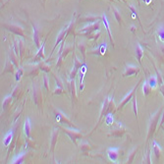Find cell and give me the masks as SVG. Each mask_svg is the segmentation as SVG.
<instances>
[{
	"mask_svg": "<svg viewBox=\"0 0 164 164\" xmlns=\"http://www.w3.org/2000/svg\"><path fill=\"white\" fill-rule=\"evenodd\" d=\"M160 116L161 115V110H157L156 112L154 113V114H152L151 116V119H149V124H148V138H146V141L149 142L151 141V138H152V136H153L154 132H155V129H156L157 127V123L158 121L160 119Z\"/></svg>",
	"mask_w": 164,
	"mask_h": 164,
	"instance_id": "6da1fadb",
	"label": "cell"
},
{
	"mask_svg": "<svg viewBox=\"0 0 164 164\" xmlns=\"http://www.w3.org/2000/svg\"><path fill=\"white\" fill-rule=\"evenodd\" d=\"M55 114H56V120H57V122L61 123V124H66V125L68 127H70V128L77 129V127L68 119L67 116L65 115L63 112H61L60 110H55Z\"/></svg>",
	"mask_w": 164,
	"mask_h": 164,
	"instance_id": "7a4b0ae2",
	"label": "cell"
},
{
	"mask_svg": "<svg viewBox=\"0 0 164 164\" xmlns=\"http://www.w3.org/2000/svg\"><path fill=\"white\" fill-rule=\"evenodd\" d=\"M3 27L6 28L8 31L14 33L17 35L22 36V38H25V36H26V35H25V32H24V29H23L21 26H18V25H16V24H10V25L3 24Z\"/></svg>",
	"mask_w": 164,
	"mask_h": 164,
	"instance_id": "3957f363",
	"label": "cell"
},
{
	"mask_svg": "<svg viewBox=\"0 0 164 164\" xmlns=\"http://www.w3.org/2000/svg\"><path fill=\"white\" fill-rule=\"evenodd\" d=\"M60 129H62L64 131V133H66V134L69 136L70 138L72 140V142L76 143V141L78 140V138H83V134H81L80 132L78 131H75V130L72 129H69V128H66V127H61Z\"/></svg>",
	"mask_w": 164,
	"mask_h": 164,
	"instance_id": "277c9868",
	"label": "cell"
},
{
	"mask_svg": "<svg viewBox=\"0 0 164 164\" xmlns=\"http://www.w3.org/2000/svg\"><path fill=\"white\" fill-rule=\"evenodd\" d=\"M83 63H82L81 61H79L78 57L76 55H74V67H73V70L71 72V74H70V80H72V79H75V77L77 76V74L80 71L81 67L83 66Z\"/></svg>",
	"mask_w": 164,
	"mask_h": 164,
	"instance_id": "5b68a950",
	"label": "cell"
},
{
	"mask_svg": "<svg viewBox=\"0 0 164 164\" xmlns=\"http://www.w3.org/2000/svg\"><path fill=\"white\" fill-rule=\"evenodd\" d=\"M98 29H99V23L97 22V23H94V24H92V25H89V26L84 27V29H82L80 31V33L89 35V33H94V32H97V31H98Z\"/></svg>",
	"mask_w": 164,
	"mask_h": 164,
	"instance_id": "8992f818",
	"label": "cell"
},
{
	"mask_svg": "<svg viewBox=\"0 0 164 164\" xmlns=\"http://www.w3.org/2000/svg\"><path fill=\"white\" fill-rule=\"evenodd\" d=\"M33 101H35V105L38 106V108H40L41 107V92L38 87H36V86L33 87Z\"/></svg>",
	"mask_w": 164,
	"mask_h": 164,
	"instance_id": "52a82bcc",
	"label": "cell"
},
{
	"mask_svg": "<svg viewBox=\"0 0 164 164\" xmlns=\"http://www.w3.org/2000/svg\"><path fill=\"white\" fill-rule=\"evenodd\" d=\"M138 84H137V86H136V87H134V89H133L131 90V92H130L128 93V94H127L126 97L123 98L122 102L120 103V105H119V107H118V108H117V110H121V109H123V107L125 106L126 104L128 103L129 101L132 99L133 97H134V95H135V92H136V90H137L138 87Z\"/></svg>",
	"mask_w": 164,
	"mask_h": 164,
	"instance_id": "ba28073f",
	"label": "cell"
},
{
	"mask_svg": "<svg viewBox=\"0 0 164 164\" xmlns=\"http://www.w3.org/2000/svg\"><path fill=\"white\" fill-rule=\"evenodd\" d=\"M138 72H140V68L138 67L134 66V65H127L123 76L124 77H130V76L138 74Z\"/></svg>",
	"mask_w": 164,
	"mask_h": 164,
	"instance_id": "9c48e42d",
	"label": "cell"
},
{
	"mask_svg": "<svg viewBox=\"0 0 164 164\" xmlns=\"http://www.w3.org/2000/svg\"><path fill=\"white\" fill-rule=\"evenodd\" d=\"M68 35H69V33H68V26H67V27L63 28L61 32L59 33V35H57V38H56V41H55L54 47H53V49H52V53H53V51H54V50H55L56 47H57V45H58L59 43H60L61 41H63V40H64V38H66V36H67Z\"/></svg>",
	"mask_w": 164,
	"mask_h": 164,
	"instance_id": "30bf717a",
	"label": "cell"
},
{
	"mask_svg": "<svg viewBox=\"0 0 164 164\" xmlns=\"http://www.w3.org/2000/svg\"><path fill=\"white\" fill-rule=\"evenodd\" d=\"M124 132H125V128H124L122 124L119 122V123H118L117 128L113 130L111 133H109L108 136H112V137L118 138V137H120V136H122V134H123Z\"/></svg>",
	"mask_w": 164,
	"mask_h": 164,
	"instance_id": "8fae6325",
	"label": "cell"
},
{
	"mask_svg": "<svg viewBox=\"0 0 164 164\" xmlns=\"http://www.w3.org/2000/svg\"><path fill=\"white\" fill-rule=\"evenodd\" d=\"M87 73V65L86 63H84L83 66L81 67L80 71H79V76H80V90H83L84 89V74Z\"/></svg>",
	"mask_w": 164,
	"mask_h": 164,
	"instance_id": "7c38bea8",
	"label": "cell"
},
{
	"mask_svg": "<svg viewBox=\"0 0 164 164\" xmlns=\"http://www.w3.org/2000/svg\"><path fill=\"white\" fill-rule=\"evenodd\" d=\"M108 156L109 159L112 161V162H116V160L119 157V154H118V148H110L108 149Z\"/></svg>",
	"mask_w": 164,
	"mask_h": 164,
	"instance_id": "4fadbf2b",
	"label": "cell"
},
{
	"mask_svg": "<svg viewBox=\"0 0 164 164\" xmlns=\"http://www.w3.org/2000/svg\"><path fill=\"white\" fill-rule=\"evenodd\" d=\"M33 41H35V45L38 47L40 46V36H39V31L38 30V28H35L33 24Z\"/></svg>",
	"mask_w": 164,
	"mask_h": 164,
	"instance_id": "5bb4252c",
	"label": "cell"
},
{
	"mask_svg": "<svg viewBox=\"0 0 164 164\" xmlns=\"http://www.w3.org/2000/svg\"><path fill=\"white\" fill-rule=\"evenodd\" d=\"M143 56V49L142 48V46H141L140 44H137V46H136V57L138 59V62L140 64H142V58Z\"/></svg>",
	"mask_w": 164,
	"mask_h": 164,
	"instance_id": "9a60e30c",
	"label": "cell"
},
{
	"mask_svg": "<svg viewBox=\"0 0 164 164\" xmlns=\"http://www.w3.org/2000/svg\"><path fill=\"white\" fill-rule=\"evenodd\" d=\"M102 21H103V25H104V27L106 28L107 32H108V35H109V38H110V40H111V42H112V45H113V46H114V40H113V36H112V33H111V32H110V29H109L108 20H107V18H106V16H105V15H103V16H102Z\"/></svg>",
	"mask_w": 164,
	"mask_h": 164,
	"instance_id": "2e32d148",
	"label": "cell"
},
{
	"mask_svg": "<svg viewBox=\"0 0 164 164\" xmlns=\"http://www.w3.org/2000/svg\"><path fill=\"white\" fill-rule=\"evenodd\" d=\"M59 134V128H55L52 132V141H51V151H54L56 142H57V137Z\"/></svg>",
	"mask_w": 164,
	"mask_h": 164,
	"instance_id": "e0dca14e",
	"label": "cell"
},
{
	"mask_svg": "<svg viewBox=\"0 0 164 164\" xmlns=\"http://www.w3.org/2000/svg\"><path fill=\"white\" fill-rule=\"evenodd\" d=\"M44 59V42L41 44V47L39 48L38 54L35 55V57L33 60L35 61H40V60H43Z\"/></svg>",
	"mask_w": 164,
	"mask_h": 164,
	"instance_id": "ac0fdd59",
	"label": "cell"
},
{
	"mask_svg": "<svg viewBox=\"0 0 164 164\" xmlns=\"http://www.w3.org/2000/svg\"><path fill=\"white\" fill-rule=\"evenodd\" d=\"M31 129H32V126H31V120L30 118H28L26 120V123H25V126H24V131H25V134L29 138H31Z\"/></svg>",
	"mask_w": 164,
	"mask_h": 164,
	"instance_id": "d6986e66",
	"label": "cell"
},
{
	"mask_svg": "<svg viewBox=\"0 0 164 164\" xmlns=\"http://www.w3.org/2000/svg\"><path fill=\"white\" fill-rule=\"evenodd\" d=\"M153 153H154L156 159H158L161 155V148H160V146L155 142V141L153 142Z\"/></svg>",
	"mask_w": 164,
	"mask_h": 164,
	"instance_id": "ffe728a7",
	"label": "cell"
},
{
	"mask_svg": "<svg viewBox=\"0 0 164 164\" xmlns=\"http://www.w3.org/2000/svg\"><path fill=\"white\" fill-rule=\"evenodd\" d=\"M75 79L70 80V89H71V93H72V99L76 101V84H75Z\"/></svg>",
	"mask_w": 164,
	"mask_h": 164,
	"instance_id": "44dd1931",
	"label": "cell"
},
{
	"mask_svg": "<svg viewBox=\"0 0 164 164\" xmlns=\"http://www.w3.org/2000/svg\"><path fill=\"white\" fill-rule=\"evenodd\" d=\"M9 56H10V60L12 61V63L15 65V67L18 69V68H19V62H18V58H17V56H18V55H17L15 52L10 51Z\"/></svg>",
	"mask_w": 164,
	"mask_h": 164,
	"instance_id": "7402d4cb",
	"label": "cell"
},
{
	"mask_svg": "<svg viewBox=\"0 0 164 164\" xmlns=\"http://www.w3.org/2000/svg\"><path fill=\"white\" fill-rule=\"evenodd\" d=\"M12 138H13V132L10 131V132L7 133V135L5 136V138H4V141H3L4 146H9L10 143H11V141H12Z\"/></svg>",
	"mask_w": 164,
	"mask_h": 164,
	"instance_id": "603a6c76",
	"label": "cell"
},
{
	"mask_svg": "<svg viewBox=\"0 0 164 164\" xmlns=\"http://www.w3.org/2000/svg\"><path fill=\"white\" fill-rule=\"evenodd\" d=\"M14 67L15 65L12 63V61H7L6 65H5V69H4V73H13L14 72Z\"/></svg>",
	"mask_w": 164,
	"mask_h": 164,
	"instance_id": "cb8c5ba5",
	"label": "cell"
},
{
	"mask_svg": "<svg viewBox=\"0 0 164 164\" xmlns=\"http://www.w3.org/2000/svg\"><path fill=\"white\" fill-rule=\"evenodd\" d=\"M148 84H149V87H151V89H154L156 87L158 81H157V77H151L148 80Z\"/></svg>",
	"mask_w": 164,
	"mask_h": 164,
	"instance_id": "d4e9b609",
	"label": "cell"
},
{
	"mask_svg": "<svg viewBox=\"0 0 164 164\" xmlns=\"http://www.w3.org/2000/svg\"><path fill=\"white\" fill-rule=\"evenodd\" d=\"M99 19V17H95V16H84L83 18L80 19L81 22H89V23H92V22H95L97 20Z\"/></svg>",
	"mask_w": 164,
	"mask_h": 164,
	"instance_id": "484cf974",
	"label": "cell"
},
{
	"mask_svg": "<svg viewBox=\"0 0 164 164\" xmlns=\"http://www.w3.org/2000/svg\"><path fill=\"white\" fill-rule=\"evenodd\" d=\"M25 155H26V153L18 154V156H16V157L12 160V163H13V164H15V163H23V162H24Z\"/></svg>",
	"mask_w": 164,
	"mask_h": 164,
	"instance_id": "4316f807",
	"label": "cell"
},
{
	"mask_svg": "<svg viewBox=\"0 0 164 164\" xmlns=\"http://www.w3.org/2000/svg\"><path fill=\"white\" fill-rule=\"evenodd\" d=\"M38 68L40 70H42V71L46 72V73H49L50 71H51V70H50V66H48L47 64H45V62H43V61H41L40 63H39Z\"/></svg>",
	"mask_w": 164,
	"mask_h": 164,
	"instance_id": "83f0119b",
	"label": "cell"
},
{
	"mask_svg": "<svg viewBox=\"0 0 164 164\" xmlns=\"http://www.w3.org/2000/svg\"><path fill=\"white\" fill-rule=\"evenodd\" d=\"M86 43L84 42H79L78 43V48L80 49V51L82 52V54H83V57L84 59H86Z\"/></svg>",
	"mask_w": 164,
	"mask_h": 164,
	"instance_id": "f1b7e54d",
	"label": "cell"
},
{
	"mask_svg": "<svg viewBox=\"0 0 164 164\" xmlns=\"http://www.w3.org/2000/svg\"><path fill=\"white\" fill-rule=\"evenodd\" d=\"M151 92V87H149V84H148V82H145L143 83V94L145 95H148Z\"/></svg>",
	"mask_w": 164,
	"mask_h": 164,
	"instance_id": "f546056e",
	"label": "cell"
},
{
	"mask_svg": "<svg viewBox=\"0 0 164 164\" xmlns=\"http://www.w3.org/2000/svg\"><path fill=\"white\" fill-rule=\"evenodd\" d=\"M12 95H9V97H6L3 99V102H2V107H3V109H6L7 106L9 105L11 103V101H12Z\"/></svg>",
	"mask_w": 164,
	"mask_h": 164,
	"instance_id": "4dcf8cb0",
	"label": "cell"
},
{
	"mask_svg": "<svg viewBox=\"0 0 164 164\" xmlns=\"http://www.w3.org/2000/svg\"><path fill=\"white\" fill-rule=\"evenodd\" d=\"M113 11H114V15H115V18L117 20L118 24H122V17L120 15V12L118 9H116L115 7H113Z\"/></svg>",
	"mask_w": 164,
	"mask_h": 164,
	"instance_id": "1f68e13d",
	"label": "cell"
},
{
	"mask_svg": "<svg viewBox=\"0 0 164 164\" xmlns=\"http://www.w3.org/2000/svg\"><path fill=\"white\" fill-rule=\"evenodd\" d=\"M23 75H24V71H23L22 68H18V71H17L16 75H15V78H16V81L17 82H20V80L22 79Z\"/></svg>",
	"mask_w": 164,
	"mask_h": 164,
	"instance_id": "d6a6232c",
	"label": "cell"
},
{
	"mask_svg": "<svg viewBox=\"0 0 164 164\" xmlns=\"http://www.w3.org/2000/svg\"><path fill=\"white\" fill-rule=\"evenodd\" d=\"M132 100H133V110H134L135 115L137 116L138 115V108H137V97H136V95L133 97Z\"/></svg>",
	"mask_w": 164,
	"mask_h": 164,
	"instance_id": "836d02e7",
	"label": "cell"
},
{
	"mask_svg": "<svg viewBox=\"0 0 164 164\" xmlns=\"http://www.w3.org/2000/svg\"><path fill=\"white\" fill-rule=\"evenodd\" d=\"M158 35H159L161 40L164 41V27L163 26L158 28Z\"/></svg>",
	"mask_w": 164,
	"mask_h": 164,
	"instance_id": "e575fe53",
	"label": "cell"
},
{
	"mask_svg": "<svg viewBox=\"0 0 164 164\" xmlns=\"http://www.w3.org/2000/svg\"><path fill=\"white\" fill-rule=\"evenodd\" d=\"M105 121H106L107 125H111V124H113V116L111 113L105 116Z\"/></svg>",
	"mask_w": 164,
	"mask_h": 164,
	"instance_id": "d590c367",
	"label": "cell"
},
{
	"mask_svg": "<svg viewBox=\"0 0 164 164\" xmlns=\"http://www.w3.org/2000/svg\"><path fill=\"white\" fill-rule=\"evenodd\" d=\"M137 151H138V148H135L134 151H133L131 153H130V157L128 158V160H127V163H132V161H133V159H134V156H135V154H136V152H137Z\"/></svg>",
	"mask_w": 164,
	"mask_h": 164,
	"instance_id": "8d00e7d4",
	"label": "cell"
},
{
	"mask_svg": "<svg viewBox=\"0 0 164 164\" xmlns=\"http://www.w3.org/2000/svg\"><path fill=\"white\" fill-rule=\"evenodd\" d=\"M80 146H81V151H84V152L86 151H89V149L90 148H89V145L87 143H82Z\"/></svg>",
	"mask_w": 164,
	"mask_h": 164,
	"instance_id": "74e56055",
	"label": "cell"
},
{
	"mask_svg": "<svg viewBox=\"0 0 164 164\" xmlns=\"http://www.w3.org/2000/svg\"><path fill=\"white\" fill-rule=\"evenodd\" d=\"M143 162L145 163H151V151H148L146 152V158H143Z\"/></svg>",
	"mask_w": 164,
	"mask_h": 164,
	"instance_id": "f35d334b",
	"label": "cell"
},
{
	"mask_svg": "<svg viewBox=\"0 0 164 164\" xmlns=\"http://www.w3.org/2000/svg\"><path fill=\"white\" fill-rule=\"evenodd\" d=\"M98 49H99V54L103 55L104 53H105V51H106V43H102V45H101V46Z\"/></svg>",
	"mask_w": 164,
	"mask_h": 164,
	"instance_id": "ab89813d",
	"label": "cell"
},
{
	"mask_svg": "<svg viewBox=\"0 0 164 164\" xmlns=\"http://www.w3.org/2000/svg\"><path fill=\"white\" fill-rule=\"evenodd\" d=\"M128 7L130 8V9H131V11H132V12H133V14H134V15H135L136 17H137L138 21V22H140V18H138V14H137V10H136V9H135V8H134V7H133V6H132V5H130V4H128Z\"/></svg>",
	"mask_w": 164,
	"mask_h": 164,
	"instance_id": "60d3db41",
	"label": "cell"
},
{
	"mask_svg": "<svg viewBox=\"0 0 164 164\" xmlns=\"http://www.w3.org/2000/svg\"><path fill=\"white\" fill-rule=\"evenodd\" d=\"M43 82H44V87H45V89L47 90V92H49V84H48V80H47V78L43 77Z\"/></svg>",
	"mask_w": 164,
	"mask_h": 164,
	"instance_id": "b9f144b4",
	"label": "cell"
},
{
	"mask_svg": "<svg viewBox=\"0 0 164 164\" xmlns=\"http://www.w3.org/2000/svg\"><path fill=\"white\" fill-rule=\"evenodd\" d=\"M63 92H64V89L57 87V89L54 90V92L53 93H54V94H61V93H63Z\"/></svg>",
	"mask_w": 164,
	"mask_h": 164,
	"instance_id": "7bdbcfd3",
	"label": "cell"
},
{
	"mask_svg": "<svg viewBox=\"0 0 164 164\" xmlns=\"http://www.w3.org/2000/svg\"><path fill=\"white\" fill-rule=\"evenodd\" d=\"M43 1H44V0H43Z\"/></svg>",
	"mask_w": 164,
	"mask_h": 164,
	"instance_id": "ee69618b",
	"label": "cell"
}]
</instances>
